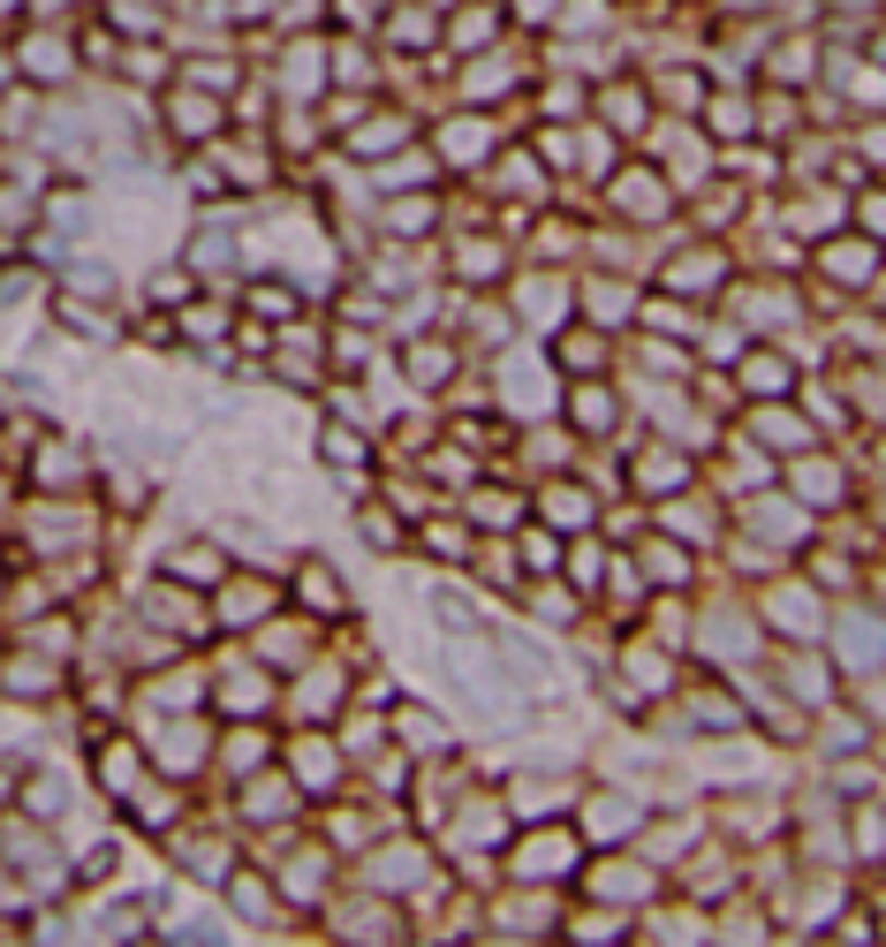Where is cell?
<instances>
[{
    "label": "cell",
    "mask_w": 886,
    "mask_h": 947,
    "mask_svg": "<svg viewBox=\"0 0 886 947\" xmlns=\"http://www.w3.org/2000/svg\"><path fill=\"white\" fill-rule=\"evenodd\" d=\"M742 372H750V387H765V394H780V387H788V379H780V372H788L780 356H750Z\"/></svg>",
    "instance_id": "cell-1"
},
{
    "label": "cell",
    "mask_w": 886,
    "mask_h": 947,
    "mask_svg": "<svg viewBox=\"0 0 886 947\" xmlns=\"http://www.w3.org/2000/svg\"><path fill=\"white\" fill-rule=\"evenodd\" d=\"M395 137H402V122H372V130H364V137H356V153H387V145H395Z\"/></svg>",
    "instance_id": "cell-2"
},
{
    "label": "cell",
    "mask_w": 886,
    "mask_h": 947,
    "mask_svg": "<svg viewBox=\"0 0 886 947\" xmlns=\"http://www.w3.org/2000/svg\"><path fill=\"white\" fill-rule=\"evenodd\" d=\"M251 304H258V312H266V318H289V312H295V296H289V289H258Z\"/></svg>",
    "instance_id": "cell-3"
}]
</instances>
